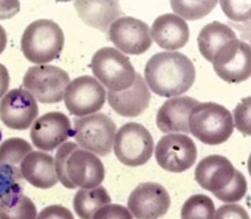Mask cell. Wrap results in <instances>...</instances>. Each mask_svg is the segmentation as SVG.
<instances>
[{"label":"cell","mask_w":251,"mask_h":219,"mask_svg":"<svg viewBox=\"0 0 251 219\" xmlns=\"http://www.w3.org/2000/svg\"><path fill=\"white\" fill-rule=\"evenodd\" d=\"M145 83L162 97L180 96L196 81V68L188 56L180 52H162L153 55L145 65Z\"/></svg>","instance_id":"obj_1"},{"label":"cell","mask_w":251,"mask_h":219,"mask_svg":"<svg viewBox=\"0 0 251 219\" xmlns=\"http://www.w3.org/2000/svg\"><path fill=\"white\" fill-rule=\"evenodd\" d=\"M54 161L58 180L67 189L96 188L105 178L102 160L79 148L75 142H65L60 145Z\"/></svg>","instance_id":"obj_2"},{"label":"cell","mask_w":251,"mask_h":219,"mask_svg":"<svg viewBox=\"0 0 251 219\" xmlns=\"http://www.w3.org/2000/svg\"><path fill=\"white\" fill-rule=\"evenodd\" d=\"M64 44V31L58 24L50 19H38L27 26L20 47L27 60L46 65L59 57Z\"/></svg>","instance_id":"obj_3"},{"label":"cell","mask_w":251,"mask_h":219,"mask_svg":"<svg viewBox=\"0 0 251 219\" xmlns=\"http://www.w3.org/2000/svg\"><path fill=\"white\" fill-rule=\"evenodd\" d=\"M233 129L232 113L218 103H199L193 108L189 117L190 133L209 145L228 141Z\"/></svg>","instance_id":"obj_4"},{"label":"cell","mask_w":251,"mask_h":219,"mask_svg":"<svg viewBox=\"0 0 251 219\" xmlns=\"http://www.w3.org/2000/svg\"><path fill=\"white\" fill-rule=\"evenodd\" d=\"M92 72L111 92L127 90L134 83L136 72L127 56L114 47H103L92 57Z\"/></svg>","instance_id":"obj_5"},{"label":"cell","mask_w":251,"mask_h":219,"mask_svg":"<svg viewBox=\"0 0 251 219\" xmlns=\"http://www.w3.org/2000/svg\"><path fill=\"white\" fill-rule=\"evenodd\" d=\"M71 82L63 68L52 65H36L25 73L23 85L35 100L44 104L59 103Z\"/></svg>","instance_id":"obj_6"},{"label":"cell","mask_w":251,"mask_h":219,"mask_svg":"<svg viewBox=\"0 0 251 219\" xmlns=\"http://www.w3.org/2000/svg\"><path fill=\"white\" fill-rule=\"evenodd\" d=\"M116 125L110 116L96 113L74 120L76 142L84 150L104 157L110 155L114 143Z\"/></svg>","instance_id":"obj_7"},{"label":"cell","mask_w":251,"mask_h":219,"mask_svg":"<svg viewBox=\"0 0 251 219\" xmlns=\"http://www.w3.org/2000/svg\"><path fill=\"white\" fill-rule=\"evenodd\" d=\"M114 153L127 167H140L151 159L154 141L149 130L136 122H129L119 129L114 137Z\"/></svg>","instance_id":"obj_8"},{"label":"cell","mask_w":251,"mask_h":219,"mask_svg":"<svg viewBox=\"0 0 251 219\" xmlns=\"http://www.w3.org/2000/svg\"><path fill=\"white\" fill-rule=\"evenodd\" d=\"M64 100L71 114L84 117L94 114L104 107L106 91L95 78L84 75L70 82Z\"/></svg>","instance_id":"obj_9"},{"label":"cell","mask_w":251,"mask_h":219,"mask_svg":"<svg viewBox=\"0 0 251 219\" xmlns=\"http://www.w3.org/2000/svg\"><path fill=\"white\" fill-rule=\"evenodd\" d=\"M198 156L197 145L191 137L180 133L162 137L155 147V159L162 169L180 173L194 165Z\"/></svg>","instance_id":"obj_10"},{"label":"cell","mask_w":251,"mask_h":219,"mask_svg":"<svg viewBox=\"0 0 251 219\" xmlns=\"http://www.w3.org/2000/svg\"><path fill=\"white\" fill-rule=\"evenodd\" d=\"M213 70L226 83H241L251 75V50L248 44L233 39L214 55Z\"/></svg>","instance_id":"obj_11"},{"label":"cell","mask_w":251,"mask_h":219,"mask_svg":"<svg viewBox=\"0 0 251 219\" xmlns=\"http://www.w3.org/2000/svg\"><path fill=\"white\" fill-rule=\"evenodd\" d=\"M239 173L240 171L234 168L231 161L226 157L212 155L203 158L198 164L194 178L201 188L212 192L222 201Z\"/></svg>","instance_id":"obj_12"},{"label":"cell","mask_w":251,"mask_h":219,"mask_svg":"<svg viewBox=\"0 0 251 219\" xmlns=\"http://www.w3.org/2000/svg\"><path fill=\"white\" fill-rule=\"evenodd\" d=\"M108 37L121 53L141 55L152 46L151 32L147 23L134 17H120L112 24Z\"/></svg>","instance_id":"obj_13"},{"label":"cell","mask_w":251,"mask_h":219,"mask_svg":"<svg viewBox=\"0 0 251 219\" xmlns=\"http://www.w3.org/2000/svg\"><path fill=\"white\" fill-rule=\"evenodd\" d=\"M171 198L163 186L156 182L140 184L129 194L127 207L136 219H159L168 213Z\"/></svg>","instance_id":"obj_14"},{"label":"cell","mask_w":251,"mask_h":219,"mask_svg":"<svg viewBox=\"0 0 251 219\" xmlns=\"http://www.w3.org/2000/svg\"><path fill=\"white\" fill-rule=\"evenodd\" d=\"M38 116V105L29 92L14 88L0 101V120L13 130H27Z\"/></svg>","instance_id":"obj_15"},{"label":"cell","mask_w":251,"mask_h":219,"mask_svg":"<svg viewBox=\"0 0 251 219\" xmlns=\"http://www.w3.org/2000/svg\"><path fill=\"white\" fill-rule=\"evenodd\" d=\"M73 136L72 124L62 112H48L32 124L30 139L36 148L52 151Z\"/></svg>","instance_id":"obj_16"},{"label":"cell","mask_w":251,"mask_h":219,"mask_svg":"<svg viewBox=\"0 0 251 219\" xmlns=\"http://www.w3.org/2000/svg\"><path fill=\"white\" fill-rule=\"evenodd\" d=\"M107 101L117 114L125 117H135L148 109L151 94L143 76L136 73L134 83L122 92H108Z\"/></svg>","instance_id":"obj_17"},{"label":"cell","mask_w":251,"mask_h":219,"mask_svg":"<svg viewBox=\"0 0 251 219\" xmlns=\"http://www.w3.org/2000/svg\"><path fill=\"white\" fill-rule=\"evenodd\" d=\"M151 38L163 50L174 52L187 45L190 38L188 23L176 14L159 16L150 29Z\"/></svg>","instance_id":"obj_18"},{"label":"cell","mask_w":251,"mask_h":219,"mask_svg":"<svg viewBox=\"0 0 251 219\" xmlns=\"http://www.w3.org/2000/svg\"><path fill=\"white\" fill-rule=\"evenodd\" d=\"M198 104L199 102L190 96H177L168 100L157 111V128L163 133H190L189 117Z\"/></svg>","instance_id":"obj_19"},{"label":"cell","mask_w":251,"mask_h":219,"mask_svg":"<svg viewBox=\"0 0 251 219\" xmlns=\"http://www.w3.org/2000/svg\"><path fill=\"white\" fill-rule=\"evenodd\" d=\"M23 179L39 189H50L57 184L54 158L42 151H31L20 162Z\"/></svg>","instance_id":"obj_20"},{"label":"cell","mask_w":251,"mask_h":219,"mask_svg":"<svg viewBox=\"0 0 251 219\" xmlns=\"http://www.w3.org/2000/svg\"><path fill=\"white\" fill-rule=\"evenodd\" d=\"M78 17L86 25L106 31L116 19L122 16L119 1H75Z\"/></svg>","instance_id":"obj_21"},{"label":"cell","mask_w":251,"mask_h":219,"mask_svg":"<svg viewBox=\"0 0 251 219\" xmlns=\"http://www.w3.org/2000/svg\"><path fill=\"white\" fill-rule=\"evenodd\" d=\"M236 32L231 27L220 22H213L202 28L198 36V46L201 55L208 60H213L214 55L226 43L236 39Z\"/></svg>","instance_id":"obj_22"},{"label":"cell","mask_w":251,"mask_h":219,"mask_svg":"<svg viewBox=\"0 0 251 219\" xmlns=\"http://www.w3.org/2000/svg\"><path fill=\"white\" fill-rule=\"evenodd\" d=\"M111 196L102 186L93 189H79L76 192L73 206L80 219H92L102 207L111 204Z\"/></svg>","instance_id":"obj_23"},{"label":"cell","mask_w":251,"mask_h":219,"mask_svg":"<svg viewBox=\"0 0 251 219\" xmlns=\"http://www.w3.org/2000/svg\"><path fill=\"white\" fill-rule=\"evenodd\" d=\"M37 208L30 198L11 193L0 200V219H36Z\"/></svg>","instance_id":"obj_24"},{"label":"cell","mask_w":251,"mask_h":219,"mask_svg":"<svg viewBox=\"0 0 251 219\" xmlns=\"http://www.w3.org/2000/svg\"><path fill=\"white\" fill-rule=\"evenodd\" d=\"M216 207L212 199L205 194H193L184 202L181 209V219H213Z\"/></svg>","instance_id":"obj_25"},{"label":"cell","mask_w":251,"mask_h":219,"mask_svg":"<svg viewBox=\"0 0 251 219\" xmlns=\"http://www.w3.org/2000/svg\"><path fill=\"white\" fill-rule=\"evenodd\" d=\"M31 151V145L26 140L10 137L0 144V164L16 167Z\"/></svg>","instance_id":"obj_26"},{"label":"cell","mask_w":251,"mask_h":219,"mask_svg":"<svg viewBox=\"0 0 251 219\" xmlns=\"http://www.w3.org/2000/svg\"><path fill=\"white\" fill-rule=\"evenodd\" d=\"M171 7L174 13L179 17L188 20H197L205 17L216 8L217 1H182L172 0Z\"/></svg>","instance_id":"obj_27"},{"label":"cell","mask_w":251,"mask_h":219,"mask_svg":"<svg viewBox=\"0 0 251 219\" xmlns=\"http://www.w3.org/2000/svg\"><path fill=\"white\" fill-rule=\"evenodd\" d=\"M23 177L14 165L0 164V200L11 193H22Z\"/></svg>","instance_id":"obj_28"},{"label":"cell","mask_w":251,"mask_h":219,"mask_svg":"<svg viewBox=\"0 0 251 219\" xmlns=\"http://www.w3.org/2000/svg\"><path fill=\"white\" fill-rule=\"evenodd\" d=\"M250 97H246L239 103L233 113V124H236L239 131L244 133L245 136H250Z\"/></svg>","instance_id":"obj_29"},{"label":"cell","mask_w":251,"mask_h":219,"mask_svg":"<svg viewBox=\"0 0 251 219\" xmlns=\"http://www.w3.org/2000/svg\"><path fill=\"white\" fill-rule=\"evenodd\" d=\"M225 14L234 22H247L250 18V1H220Z\"/></svg>","instance_id":"obj_30"},{"label":"cell","mask_w":251,"mask_h":219,"mask_svg":"<svg viewBox=\"0 0 251 219\" xmlns=\"http://www.w3.org/2000/svg\"><path fill=\"white\" fill-rule=\"evenodd\" d=\"M92 219H133V216L124 206L108 204L97 210Z\"/></svg>","instance_id":"obj_31"},{"label":"cell","mask_w":251,"mask_h":219,"mask_svg":"<svg viewBox=\"0 0 251 219\" xmlns=\"http://www.w3.org/2000/svg\"><path fill=\"white\" fill-rule=\"evenodd\" d=\"M213 219H250L247 210L237 204H228L221 206L216 210Z\"/></svg>","instance_id":"obj_32"},{"label":"cell","mask_w":251,"mask_h":219,"mask_svg":"<svg viewBox=\"0 0 251 219\" xmlns=\"http://www.w3.org/2000/svg\"><path fill=\"white\" fill-rule=\"evenodd\" d=\"M36 219H74V216L66 207L51 205L43 209Z\"/></svg>","instance_id":"obj_33"},{"label":"cell","mask_w":251,"mask_h":219,"mask_svg":"<svg viewBox=\"0 0 251 219\" xmlns=\"http://www.w3.org/2000/svg\"><path fill=\"white\" fill-rule=\"evenodd\" d=\"M20 10L19 1H0V19L13 18Z\"/></svg>","instance_id":"obj_34"},{"label":"cell","mask_w":251,"mask_h":219,"mask_svg":"<svg viewBox=\"0 0 251 219\" xmlns=\"http://www.w3.org/2000/svg\"><path fill=\"white\" fill-rule=\"evenodd\" d=\"M9 83H10L9 72H8L5 65L0 64V99L6 95L8 87H9Z\"/></svg>","instance_id":"obj_35"},{"label":"cell","mask_w":251,"mask_h":219,"mask_svg":"<svg viewBox=\"0 0 251 219\" xmlns=\"http://www.w3.org/2000/svg\"><path fill=\"white\" fill-rule=\"evenodd\" d=\"M7 46V34L5 28L0 25V54H2V52L5 51Z\"/></svg>","instance_id":"obj_36"}]
</instances>
